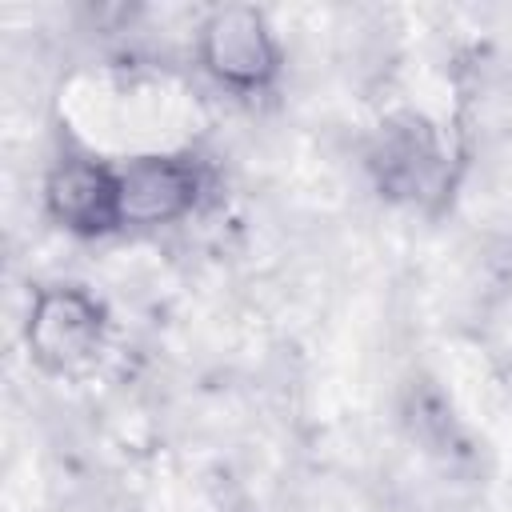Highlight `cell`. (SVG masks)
Returning a JSON list of instances; mask_svg holds the SVG:
<instances>
[{
    "mask_svg": "<svg viewBox=\"0 0 512 512\" xmlns=\"http://www.w3.org/2000/svg\"><path fill=\"white\" fill-rule=\"evenodd\" d=\"M120 172V228H160L192 216L208 188V172L188 152H152Z\"/></svg>",
    "mask_w": 512,
    "mask_h": 512,
    "instance_id": "cell-4",
    "label": "cell"
},
{
    "mask_svg": "<svg viewBox=\"0 0 512 512\" xmlns=\"http://www.w3.org/2000/svg\"><path fill=\"white\" fill-rule=\"evenodd\" d=\"M368 164L376 172V188L404 204L444 200L452 188L448 148H444L436 124H428L416 112H400L380 124Z\"/></svg>",
    "mask_w": 512,
    "mask_h": 512,
    "instance_id": "cell-3",
    "label": "cell"
},
{
    "mask_svg": "<svg viewBox=\"0 0 512 512\" xmlns=\"http://www.w3.org/2000/svg\"><path fill=\"white\" fill-rule=\"evenodd\" d=\"M196 56L204 72L232 92H264L280 76V44L252 4H224L200 20Z\"/></svg>",
    "mask_w": 512,
    "mask_h": 512,
    "instance_id": "cell-2",
    "label": "cell"
},
{
    "mask_svg": "<svg viewBox=\"0 0 512 512\" xmlns=\"http://www.w3.org/2000/svg\"><path fill=\"white\" fill-rule=\"evenodd\" d=\"M44 208L72 236H108L120 228V172L92 156H64L44 180Z\"/></svg>",
    "mask_w": 512,
    "mask_h": 512,
    "instance_id": "cell-5",
    "label": "cell"
},
{
    "mask_svg": "<svg viewBox=\"0 0 512 512\" xmlns=\"http://www.w3.org/2000/svg\"><path fill=\"white\" fill-rule=\"evenodd\" d=\"M108 336V312L84 284H40L28 304V356L52 372L72 376L88 368Z\"/></svg>",
    "mask_w": 512,
    "mask_h": 512,
    "instance_id": "cell-1",
    "label": "cell"
}]
</instances>
